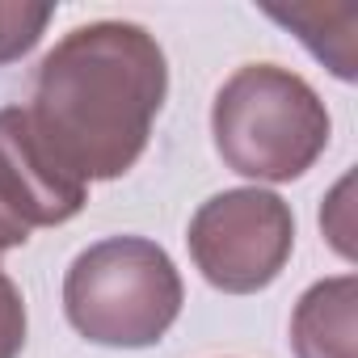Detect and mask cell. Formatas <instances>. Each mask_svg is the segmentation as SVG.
<instances>
[{"mask_svg": "<svg viewBox=\"0 0 358 358\" xmlns=\"http://www.w3.org/2000/svg\"><path fill=\"white\" fill-rule=\"evenodd\" d=\"M164 93L160 43L135 22H93L47 51L22 110L55 164L89 186L135 169Z\"/></svg>", "mask_w": 358, "mask_h": 358, "instance_id": "obj_1", "label": "cell"}, {"mask_svg": "<svg viewBox=\"0 0 358 358\" xmlns=\"http://www.w3.org/2000/svg\"><path fill=\"white\" fill-rule=\"evenodd\" d=\"M220 160L253 182H295L329 148L333 118L320 93L278 64L236 68L211 106Z\"/></svg>", "mask_w": 358, "mask_h": 358, "instance_id": "obj_2", "label": "cell"}, {"mask_svg": "<svg viewBox=\"0 0 358 358\" xmlns=\"http://www.w3.org/2000/svg\"><path fill=\"white\" fill-rule=\"evenodd\" d=\"M182 274L173 257L143 236H106L76 253L64 278L72 329L110 350H148L182 316Z\"/></svg>", "mask_w": 358, "mask_h": 358, "instance_id": "obj_3", "label": "cell"}, {"mask_svg": "<svg viewBox=\"0 0 358 358\" xmlns=\"http://www.w3.org/2000/svg\"><path fill=\"white\" fill-rule=\"evenodd\" d=\"M199 274L224 295L266 291L295 249V215L270 190H224L207 199L186 232Z\"/></svg>", "mask_w": 358, "mask_h": 358, "instance_id": "obj_4", "label": "cell"}, {"mask_svg": "<svg viewBox=\"0 0 358 358\" xmlns=\"http://www.w3.org/2000/svg\"><path fill=\"white\" fill-rule=\"evenodd\" d=\"M89 186L55 164L22 106L0 110V253L22 249L34 228H59L85 211Z\"/></svg>", "mask_w": 358, "mask_h": 358, "instance_id": "obj_5", "label": "cell"}, {"mask_svg": "<svg viewBox=\"0 0 358 358\" xmlns=\"http://www.w3.org/2000/svg\"><path fill=\"white\" fill-rule=\"evenodd\" d=\"M358 278L337 274L303 291L291 316V350L295 358H358Z\"/></svg>", "mask_w": 358, "mask_h": 358, "instance_id": "obj_6", "label": "cell"}, {"mask_svg": "<svg viewBox=\"0 0 358 358\" xmlns=\"http://www.w3.org/2000/svg\"><path fill=\"white\" fill-rule=\"evenodd\" d=\"M55 9L51 5H26V0H0V64H13L38 47L47 34Z\"/></svg>", "mask_w": 358, "mask_h": 358, "instance_id": "obj_7", "label": "cell"}, {"mask_svg": "<svg viewBox=\"0 0 358 358\" xmlns=\"http://www.w3.org/2000/svg\"><path fill=\"white\" fill-rule=\"evenodd\" d=\"M26 350V299L0 266V358H22Z\"/></svg>", "mask_w": 358, "mask_h": 358, "instance_id": "obj_8", "label": "cell"}]
</instances>
